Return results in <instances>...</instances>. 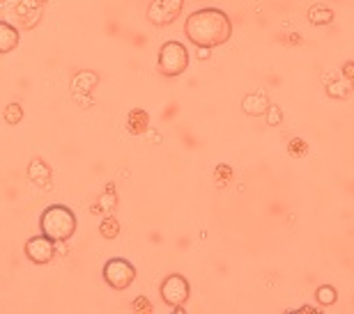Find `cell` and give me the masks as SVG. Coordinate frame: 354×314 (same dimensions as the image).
<instances>
[{
    "mask_svg": "<svg viewBox=\"0 0 354 314\" xmlns=\"http://www.w3.org/2000/svg\"><path fill=\"white\" fill-rule=\"evenodd\" d=\"M184 32H187V37L194 46L216 48L230 39L232 23L223 10L205 7V10L189 14L187 23H184Z\"/></svg>",
    "mask_w": 354,
    "mask_h": 314,
    "instance_id": "1",
    "label": "cell"
},
{
    "mask_svg": "<svg viewBox=\"0 0 354 314\" xmlns=\"http://www.w3.org/2000/svg\"><path fill=\"white\" fill-rule=\"evenodd\" d=\"M39 230L44 237H48L55 244L69 241L76 232V216L74 211L65 204H51L41 213L39 218Z\"/></svg>",
    "mask_w": 354,
    "mask_h": 314,
    "instance_id": "2",
    "label": "cell"
},
{
    "mask_svg": "<svg viewBox=\"0 0 354 314\" xmlns=\"http://www.w3.org/2000/svg\"><path fill=\"white\" fill-rule=\"evenodd\" d=\"M189 67V51L180 41H166L159 51V71L168 78L184 74Z\"/></svg>",
    "mask_w": 354,
    "mask_h": 314,
    "instance_id": "3",
    "label": "cell"
},
{
    "mask_svg": "<svg viewBox=\"0 0 354 314\" xmlns=\"http://www.w3.org/2000/svg\"><path fill=\"white\" fill-rule=\"evenodd\" d=\"M104 280L106 284H111L113 289H127L129 284L136 280V266L129 259L122 257H113L104 264Z\"/></svg>",
    "mask_w": 354,
    "mask_h": 314,
    "instance_id": "4",
    "label": "cell"
},
{
    "mask_svg": "<svg viewBox=\"0 0 354 314\" xmlns=\"http://www.w3.org/2000/svg\"><path fill=\"white\" fill-rule=\"evenodd\" d=\"M161 298H164V303L173 305V308H177V305H184L189 301V294H191V284L184 275L180 273H173L168 275L164 282H161Z\"/></svg>",
    "mask_w": 354,
    "mask_h": 314,
    "instance_id": "5",
    "label": "cell"
},
{
    "mask_svg": "<svg viewBox=\"0 0 354 314\" xmlns=\"http://www.w3.org/2000/svg\"><path fill=\"white\" fill-rule=\"evenodd\" d=\"M182 7L184 0H152L150 10H147V19L154 26H171L182 14Z\"/></svg>",
    "mask_w": 354,
    "mask_h": 314,
    "instance_id": "6",
    "label": "cell"
},
{
    "mask_svg": "<svg viewBox=\"0 0 354 314\" xmlns=\"http://www.w3.org/2000/svg\"><path fill=\"white\" fill-rule=\"evenodd\" d=\"M26 257L32 264H48L55 257V241H51L48 237H32L26 241Z\"/></svg>",
    "mask_w": 354,
    "mask_h": 314,
    "instance_id": "7",
    "label": "cell"
},
{
    "mask_svg": "<svg viewBox=\"0 0 354 314\" xmlns=\"http://www.w3.org/2000/svg\"><path fill=\"white\" fill-rule=\"evenodd\" d=\"M242 108L246 115L251 117H258V115H265L267 108H269V99L265 92H253V95H249L242 101Z\"/></svg>",
    "mask_w": 354,
    "mask_h": 314,
    "instance_id": "8",
    "label": "cell"
},
{
    "mask_svg": "<svg viewBox=\"0 0 354 314\" xmlns=\"http://www.w3.org/2000/svg\"><path fill=\"white\" fill-rule=\"evenodd\" d=\"M19 46V30L10 23H0V53H10Z\"/></svg>",
    "mask_w": 354,
    "mask_h": 314,
    "instance_id": "9",
    "label": "cell"
},
{
    "mask_svg": "<svg viewBox=\"0 0 354 314\" xmlns=\"http://www.w3.org/2000/svg\"><path fill=\"white\" fill-rule=\"evenodd\" d=\"M308 21L313 26H329L331 21H334V12H331L327 5H310Z\"/></svg>",
    "mask_w": 354,
    "mask_h": 314,
    "instance_id": "10",
    "label": "cell"
},
{
    "mask_svg": "<svg viewBox=\"0 0 354 314\" xmlns=\"http://www.w3.org/2000/svg\"><path fill=\"white\" fill-rule=\"evenodd\" d=\"M315 301L322 305V308H331L338 301V291L331 287V284H320L315 289Z\"/></svg>",
    "mask_w": 354,
    "mask_h": 314,
    "instance_id": "11",
    "label": "cell"
},
{
    "mask_svg": "<svg viewBox=\"0 0 354 314\" xmlns=\"http://www.w3.org/2000/svg\"><path fill=\"white\" fill-rule=\"evenodd\" d=\"M24 119V108L19 104H10L5 108V122L7 124H19Z\"/></svg>",
    "mask_w": 354,
    "mask_h": 314,
    "instance_id": "12",
    "label": "cell"
},
{
    "mask_svg": "<svg viewBox=\"0 0 354 314\" xmlns=\"http://www.w3.org/2000/svg\"><path fill=\"white\" fill-rule=\"evenodd\" d=\"M118 234H120V225H118V220L106 218L104 223H102V237H104V239H115Z\"/></svg>",
    "mask_w": 354,
    "mask_h": 314,
    "instance_id": "13",
    "label": "cell"
},
{
    "mask_svg": "<svg viewBox=\"0 0 354 314\" xmlns=\"http://www.w3.org/2000/svg\"><path fill=\"white\" fill-rule=\"evenodd\" d=\"M283 122V112L279 106H274V104H269V108H267V124L269 126H279Z\"/></svg>",
    "mask_w": 354,
    "mask_h": 314,
    "instance_id": "14",
    "label": "cell"
},
{
    "mask_svg": "<svg viewBox=\"0 0 354 314\" xmlns=\"http://www.w3.org/2000/svg\"><path fill=\"white\" fill-rule=\"evenodd\" d=\"M343 74L348 76L350 88L354 90V62H345V64H343Z\"/></svg>",
    "mask_w": 354,
    "mask_h": 314,
    "instance_id": "15",
    "label": "cell"
},
{
    "mask_svg": "<svg viewBox=\"0 0 354 314\" xmlns=\"http://www.w3.org/2000/svg\"><path fill=\"white\" fill-rule=\"evenodd\" d=\"M209 51H212V48L198 46V58H201V60H205V58H209Z\"/></svg>",
    "mask_w": 354,
    "mask_h": 314,
    "instance_id": "16",
    "label": "cell"
}]
</instances>
